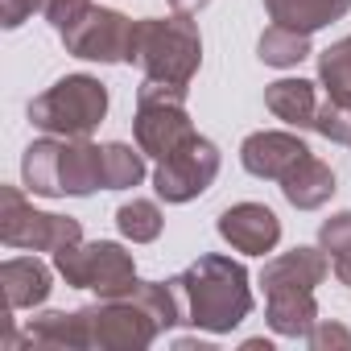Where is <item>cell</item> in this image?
<instances>
[{
	"label": "cell",
	"mask_w": 351,
	"mask_h": 351,
	"mask_svg": "<svg viewBox=\"0 0 351 351\" xmlns=\"http://www.w3.org/2000/svg\"><path fill=\"white\" fill-rule=\"evenodd\" d=\"M219 145L215 141H207V136H186L178 149H173L169 157H161L157 161V169H153V191H157V199H165V203H191V199H199V195H207L211 191V182L219 178Z\"/></svg>",
	"instance_id": "cell-7"
},
{
	"label": "cell",
	"mask_w": 351,
	"mask_h": 351,
	"mask_svg": "<svg viewBox=\"0 0 351 351\" xmlns=\"http://www.w3.org/2000/svg\"><path fill=\"white\" fill-rule=\"evenodd\" d=\"M116 228L132 244H153L161 236V228H165V215H161V207L153 199H132V203H124L116 211Z\"/></svg>",
	"instance_id": "cell-24"
},
{
	"label": "cell",
	"mask_w": 351,
	"mask_h": 351,
	"mask_svg": "<svg viewBox=\"0 0 351 351\" xmlns=\"http://www.w3.org/2000/svg\"><path fill=\"white\" fill-rule=\"evenodd\" d=\"M318 248H322L326 256H339V252L351 248V211H339V215H330V219L318 228Z\"/></svg>",
	"instance_id": "cell-28"
},
{
	"label": "cell",
	"mask_w": 351,
	"mask_h": 351,
	"mask_svg": "<svg viewBox=\"0 0 351 351\" xmlns=\"http://www.w3.org/2000/svg\"><path fill=\"white\" fill-rule=\"evenodd\" d=\"M207 5H211V0H169V9L182 13V17H195V13H203Z\"/></svg>",
	"instance_id": "cell-32"
},
{
	"label": "cell",
	"mask_w": 351,
	"mask_h": 351,
	"mask_svg": "<svg viewBox=\"0 0 351 351\" xmlns=\"http://www.w3.org/2000/svg\"><path fill=\"white\" fill-rule=\"evenodd\" d=\"M0 281H5L9 310H34L50 298V269L38 256H9L0 265Z\"/></svg>",
	"instance_id": "cell-15"
},
{
	"label": "cell",
	"mask_w": 351,
	"mask_h": 351,
	"mask_svg": "<svg viewBox=\"0 0 351 351\" xmlns=\"http://www.w3.org/2000/svg\"><path fill=\"white\" fill-rule=\"evenodd\" d=\"M265 318H269L273 335L306 339L318 322V302H314V293H269L265 298Z\"/></svg>",
	"instance_id": "cell-19"
},
{
	"label": "cell",
	"mask_w": 351,
	"mask_h": 351,
	"mask_svg": "<svg viewBox=\"0 0 351 351\" xmlns=\"http://www.w3.org/2000/svg\"><path fill=\"white\" fill-rule=\"evenodd\" d=\"M58 182H62V195L71 199H87L104 191V145H95L91 136H62Z\"/></svg>",
	"instance_id": "cell-13"
},
{
	"label": "cell",
	"mask_w": 351,
	"mask_h": 351,
	"mask_svg": "<svg viewBox=\"0 0 351 351\" xmlns=\"http://www.w3.org/2000/svg\"><path fill=\"white\" fill-rule=\"evenodd\" d=\"M91 5H95V0H50V5H46V21H50L54 34L62 38V34H71V29L91 13Z\"/></svg>",
	"instance_id": "cell-27"
},
{
	"label": "cell",
	"mask_w": 351,
	"mask_h": 351,
	"mask_svg": "<svg viewBox=\"0 0 351 351\" xmlns=\"http://www.w3.org/2000/svg\"><path fill=\"white\" fill-rule=\"evenodd\" d=\"M128 293L157 318L161 330L186 322V306H182V293H178V285H173V281H136Z\"/></svg>",
	"instance_id": "cell-23"
},
{
	"label": "cell",
	"mask_w": 351,
	"mask_h": 351,
	"mask_svg": "<svg viewBox=\"0 0 351 351\" xmlns=\"http://www.w3.org/2000/svg\"><path fill=\"white\" fill-rule=\"evenodd\" d=\"M310 34H298V29H285V25H269L256 42V58L265 66H277V71H289L298 66L302 58H310Z\"/></svg>",
	"instance_id": "cell-22"
},
{
	"label": "cell",
	"mask_w": 351,
	"mask_h": 351,
	"mask_svg": "<svg viewBox=\"0 0 351 351\" xmlns=\"http://www.w3.org/2000/svg\"><path fill=\"white\" fill-rule=\"evenodd\" d=\"M128 38H132V21L124 13L91 5V13L71 34H62V46H66V54L87 58V62H124Z\"/></svg>",
	"instance_id": "cell-9"
},
{
	"label": "cell",
	"mask_w": 351,
	"mask_h": 351,
	"mask_svg": "<svg viewBox=\"0 0 351 351\" xmlns=\"http://www.w3.org/2000/svg\"><path fill=\"white\" fill-rule=\"evenodd\" d=\"M318 91L310 79H277L265 87V108L285 120L289 128H314V116H318Z\"/></svg>",
	"instance_id": "cell-16"
},
{
	"label": "cell",
	"mask_w": 351,
	"mask_h": 351,
	"mask_svg": "<svg viewBox=\"0 0 351 351\" xmlns=\"http://www.w3.org/2000/svg\"><path fill=\"white\" fill-rule=\"evenodd\" d=\"M219 236L244 252V256H265L281 244V219L265 207V203H236L219 215Z\"/></svg>",
	"instance_id": "cell-11"
},
{
	"label": "cell",
	"mask_w": 351,
	"mask_h": 351,
	"mask_svg": "<svg viewBox=\"0 0 351 351\" xmlns=\"http://www.w3.org/2000/svg\"><path fill=\"white\" fill-rule=\"evenodd\" d=\"M46 5H50V0H0V25H5V29H17V25H25L34 13H46Z\"/></svg>",
	"instance_id": "cell-29"
},
{
	"label": "cell",
	"mask_w": 351,
	"mask_h": 351,
	"mask_svg": "<svg viewBox=\"0 0 351 351\" xmlns=\"http://www.w3.org/2000/svg\"><path fill=\"white\" fill-rule=\"evenodd\" d=\"M330 5H335V9H339L343 17H347V9H351V0H330Z\"/></svg>",
	"instance_id": "cell-33"
},
{
	"label": "cell",
	"mask_w": 351,
	"mask_h": 351,
	"mask_svg": "<svg viewBox=\"0 0 351 351\" xmlns=\"http://www.w3.org/2000/svg\"><path fill=\"white\" fill-rule=\"evenodd\" d=\"M83 240L79 219L34 211L21 186H0V244L13 252H62Z\"/></svg>",
	"instance_id": "cell-6"
},
{
	"label": "cell",
	"mask_w": 351,
	"mask_h": 351,
	"mask_svg": "<svg viewBox=\"0 0 351 351\" xmlns=\"http://www.w3.org/2000/svg\"><path fill=\"white\" fill-rule=\"evenodd\" d=\"M306 141L298 132H277V128H261L252 136H244L240 145V165L252 173V178H265V182H281L285 173L306 157Z\"/></svg>",
	"instance_id": "cell-10"
},
{
	"label": "cell",
	"mask_w": 351,
	"mask_h": 351,
	"mask_svg": "<svg viewBox=\"0 0 351 351\" xmlns=\"http://www.w3.org/2000/svg\"><path fill=\"white\" fill-rule=\"evenodd\" d=\"M136 145L145 157H169L186 136H195L191 112H186V87H169L157 79H145L136 87V120H132Z\"/></svg>",
	"instance_id": "cell-5"
},
{
	"label": "cell",
	"mask_w": 351,
	"mask_h": 351,
	"mask_svg": "<svg viewBox=\"0 0 351 351\" xmlns=\"http://www.w3.org/2000/svg\"><path fill=\"white\" fill-rule=\"evenodd\" d=\"M265 9H269L273 25H285V29H298V34H314V29L343 17L330 0H265Z\"/></svg>",
	"instance_id": "cell-20"
},
{
	"label": "cell",
	"mask_w": 351,
	"mask_h": 351,
	"mask_svg": "<svg viewBox=\"0 0 351 351\" xmlns=\"http://www.w3.org/2000/svg\"><path fill=\"white\" fill-rule=\"evenodd\" d=\"M58 157H62V136H42L25 149L21 157V178L29 195L42 199H62V182H58Z\"/></svg>",
	"instance_id": "cell-18"
},
{
	"label": "cell",
	"mask_w": 351,
	"mask_h": 351,
	"mask_svg": "<svg viewBox=\"0 0 351 351\" xmlns=\"http://www.w3.org/2000/svg\"><path fill=\"white\" fill-rule=\"evenodd\" d=\"M306 343L314 351H326V347H347L351 351V330H343L339 322H314V330L306 335Z\"/></svg>",
	"instance_id": "cell-30"
},
{
	"label": "cell",
	"mask_w": 351,
	"mask_h": 351,
	"mask_svg": "<svg viewBox=\"0 0 351 351\" xmlns=\"http://www.w3.org/2000/svg\"><path fill=\"white\" fill-rule=\"evenodd\" d=\"M83 318H87L91 347H104V351H141L161 335L157 318L132 293L99 298L95 306H83Z\"/></svg>",
	"instance_id": "cell-8"
},
{
	"label": "cell",
	"mask_w": 351,
	"mask_h": 351,
	"mask_svg": "<svg viewBox=\"0 0 351 351\" xmlns=\"http://www.w3.org/2000/svg\"><path fill=\"white\" fill-rule=\"evenodd\" d=\"M132 66L145 71V79L169 83V87H186L203 66V38L199 25L182 13L173 17H141L132 21V38H128V58Z\"/></svg>",
	"instance_id": "cell-2"
},
{
	"label": "cell",
	"mask_w": 351,
	"mask_h": 351,
	"mask_svg": "<svg viewBox=\"0 0 351 351\" xmlns=\"http://www.w3.org/2000/svg\"><path fill=\"white\" fill-rule=\"evenodd\" d=\"M25 343L29 347H91V335H87V318L83 310H46L38 318L25 322Z\"/></svg>",
	"instance_id": "cell-17"
},
{
	"label": "cell",
	"mask_w": 351,
	"mask_h": 351,
	"mask_svg": "<svg viewBox=\"0 0 351 351\" xmlns=\"http://www.w3.org/2000/svg\"><path fill=\"white\" fill-rule=\"evenodd\" d=\"M326 273H330V256L322 248H289L261 269V285H265V298L269 293H314V285H322Z\"/></svg>",
	"instance_id": "cell-12"
},
{
	"label": "cell",
	"mask_w": 351,
	"mask_h": 351,
	"mask_svg": "<svg viewBox=\"0 0 351 351\" xmlns=\"http://www.w3.org/2000/svg\"><path fill=\"white\" fill-rule=\"evenodd\" d=\"M186 306V322L211 335H228L236 330L248 314H252V285H248V269L232 256L207 252L199 261H191L178 277H173Z\"/></svg>",
	"instance_id": "cell-1"
},
{
	"label": "cell",
	"mask_w": 351,
	"mask_h": 351,
	"mask_svg": "<svg viewBox=\"0 0 351 351\" xmlns=\"http://www.w3.org/2000/svg\"><path fill=\"white\" fill-rule=\"evenodd\" d=\"M330 269H335V277L351 289V248H347V252H339V256H330Z\"/></svg>",
	"instance_id": "cell-31"
},
{
	"label": "cell",
	"mask_w": 351,
	"mask_h": 351,
	"mask_svg": "<svg viewBox=\"0 0 351 351\" xmlns=\"http://www.w3.org/2000/svg\"><path fill=\"white\" fill-rule=\"evenodd\" d=\"M318 83L326 87L330 99L351 104V38H339L335 46L318 54Z\"/></svg>",
	"instance_id": "cell-25"
},
{
	"label": "cell",
	"mask_w": 351,
	"mask_h": 351,
	"mask_svg": "<svg viewBox=\"0 0 351 351\" xmlns=\"http://www.w3.org/2000/svg\"><path fill=\"white\" fill-rule=\"evenodd\" d=\"M54 269L66 285L95 289L99 298H124L136 285V261L116 240H91V244L79 240V244L54 252Z\"/></svg>",
	"instance_id": "cell-4"
},
{
	"label": "cell",
	"mask_w": 351,
	"mask_h": 351,
	"mask_svg": "<svg viewBox=\"0 0 351 351\" xmlns=\"http://www.w3.org/2000/svg\"><path fill=\"white\" fill-rule=\"evenodd\" d=\"M335 191H339L335 169H330L322 157H314V153H306V157L285 173V178H281V195H285V203L298 207V211H318V207H326V203L335 199Z\"/></svg>",
	"instance_id": "cell-14"
},
{
	"label": "cell",
	"mask_w": 351,
	"mask_h": 351,
	"mask_svg": "<svg viewBox=\"0 0 351 351\" xmlns=\"http://www.w3.org/2000/svg\"><path fill=\"white\" fill-rule=\"evenodd\" d=\"M314 132H322L335 145H351V104L347 99H322L318 116H314Z\"/></svg>",
	"instance_id": "cell-26"
},
{
	"label": "cell",
	"mask_w": 351,
	"mask_h": 351,
	"mask_svg": "<svg viewBox=\"0 0 351 351\" xmlns=\"http://www.w3.org/2000/svg\"><path fill=\"white\" fill-rule=\"evenodd\" d=\"M145 149L124 145V141H108L104 145V191H132L145 182Z\"/></svg>",
	"instance_id": "cell-21"
},
{
	"label": "cell",
	"mask_w": 351,
	"mask_h": 351,
	"mask_svg": "<svg viewBox=\"0 0 351 351\" xmlns=\"http://www.w3.org/2000/svg\"><path fill=\"white\" fill-rule=\"evenodd\" d=\"M108 116V87L95 75H66L29 104V124L50 136H91Z\"/></svg>",
	"instance_id": "cell-3"
}]
</instances>
